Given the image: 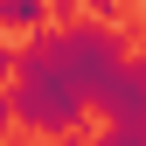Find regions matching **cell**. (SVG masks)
Returning a JSON list of instances; mask_svg holds the SVG:
<instances>
[{
	"label": "cell",
	"mask_w": 146,
	"mask_h": 146,
	"mask_svg": "<svg viewBox=\"0 0 146 146\" xmlns=\"http://www.w3.org/2000/svg\"><path fill=\"white\" fill-rule=\"evenodd\" d=\"M125 56H132V49H125L118 21H70L56 35H35L21 49V63H14V77H63V84H77L84 98H98V90L118 77Z\"/></svg>",
	"instance_id": "cell-1"
},
{
	"label": "cell",
	"mask_w": 146,
	"mask_h": 146,
	"mask_svg": "<svg viewBox=\"0 0 146 146\" xmlns=\"http://www.w3.org/2000/svg\"><path fill=\"white\" fill-rule=\"evenodd\" d=\"M7 98H14V125H28V132H84V118L98 111L63 77H14Z\"/></svg>",
	"instance_id": "cell-2"
},
{
	"label": "cell",
	"mask_w": 146,
	"mask_h": 146,
	"mask_svg": "<svg viewBox=\"0 0 146 146\" xmlns=\"http://www.w3.org/2000/svg\"><path fill=\"white\" fill-rule=\"evenodd\" d=\"M104 111V125H146V49H132V56L118 63V77L90 98Z\"/></svg>",
	"instance_id": "cell-3"
},
{
	"label": "cell",
	"mask_w": 146,
	"mask_h": 146,
	"mask_svg": "<svg viewBox=\"0 0 146 146\" xmlns=\"http://www.w3.org/2000/svg\"><path fill=\"white\" fill-rule=\"evenodd\" d=\"M56 21V0H0V35H28Z\"/></svg>",
	"instance_id": "cell-4"
},
{
	"label": "cell",
	"mask_w": 146,
	"mask_h": 146,
	"mask_svg": "<svg viewBox=\"0 0 146 146\" xmlns=\"http://www.w3.org/2000/svg\"><path fill=\"white\" fill-rule=\"evenodd\" d=\"M7 125H14V98L0 90V132H7Z\"/></svg>",
	"instance_id": "cell-5"
},
{
	"label": "cell",
	"mask_w": 146,
	"mask_h": 146,
	"mask_svg": "<svg viewBox=\"0 0 146 146\" xmlns=\"http://www.w3.org/2000/svg\"><path fill=\"white\" fill-rule=\"evenodd\" d=\"M14 63H21V56H14V49L0 42V77H14Z\"/></svg>",
	"instance_id": "cell-6"
}]
</instances>
